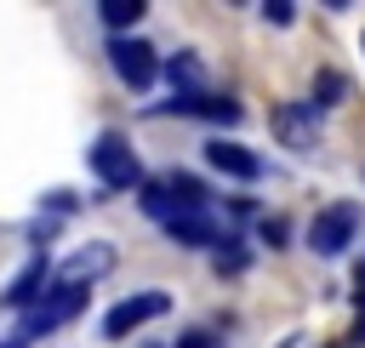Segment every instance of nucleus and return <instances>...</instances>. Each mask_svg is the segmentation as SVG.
Masks as SVG:
<instances>
[{"label":"nucleus","mask_w":365,"mask_h":348,"mask_svg":"<svg viewBox=\"0 0 365 348\" xmlns=\"http://www.w3.org/2000/svg\"><path fill=\"white\" fill-rule=\"evenodd\" d=\"M143 11H148L143 0H103V6H97V17H103V23L114 29V34H120V29H131V23L143 17Z\"/></svg>","instance_id":"obj_14"},{"label":"nucleus","mask_w":365,"mask_h":348,"mask_svg":"<svg viewBox=\"0 0 365 348\" xmlns=\"http://www.w3.org/2000/svg\"><path fill=\"white\" fill-rule=\"evenodd\" d=\"M205 165L222 171V177H240V183H257V177H262V154H251V148L234 143V137H211V143H205Z\"/></svg>","instance_id":"obj_7"},{"label":"nucleus","mask_w":365,"mask_h":348,"mask_svg":"<svg viewBox=\"0 0 365 348\" xmlns=\"http://www.w3.org/2000/svg\"><path fill=\"white\" fill-rule=\"evenodd\" d=\"M177 348H222V331L194 325V331H182V337H177Z\"/></svg>","instance_id":"obj_17"},{"label":"nucleus","mask_w":365,"mask_h":348,"mask_svg":"<svg viewBox=\"0 0 365 348\" xmlns=\"http://www.w3.org/2000/svg\"><path fill=\"white\" fill-rule=\"evenodd\" d=\"M354 240H359V200H336V205L314 211V222H308V251L314 257H342Z\"/></svg>","instance_id":"obj_4"},{"label":"nucleus","mask_w":365,"mask_h":348,"mask_svg":"<svg viewBox=\"0 0 365 348\" xmlns=\"http://www.w3.org/2000/svg\"><path fill=\"white\" fill-rule=\"evenodd\" d=\"M86 165L103 188H143V160H137L125 131H97L86 148Z\"/></svg>","instance_id":"obj_1"},{"label":"nucleus","mask_w":365,"mask_h":348,"mask_svg":"<svg viewBox=\"0 0 365 348\" xmlns=\"http://www.w3.org/2000/svg\"><path fill=\"white\" fill-rule=\"evenodd\" d=\"M274 131L285 137V148H314V137H319V108H314V103H285V108L274 114Z\"/></svg>","instance_id":"obj_9"},{"label":"nucleus","mask_w":365,"mask_h":348,"mask_svg":"<svg viewBox=\"0 0 365 348\" xmlns=\"http://www.w3.org/2000/svg\"><path fill=\"white\" fill-rule=\"evenodd\" d=\"M165 74H171L177 97H200V86H205V63H200L194 51H177V57L165 63Z\"/></svg>","instance_id":"obj_13"},{"label":"nucleus","mask_w":365,"mask_h":348,"mask_svg":"<svg viewBox=\"0 0 365 348\" xmlns=\"http://www.w3.org/2000/svg\"><path fill=\"white\" fill-rule=\"evenodd\" d=\"M211 262H217V274H240V268L251 262V251H245V245H240V240L228 234V240H222V245L211 251Z\"/></svg>","instance_id":"obj_15"},{"label":"nucleus","mask_w":365,"mask_h":348,"mask_svg":"<svg viewBox=\"0 0 365 348\" xmlns=\"http://www.w3.org/2000/svg\"><path fill=\"white\" fill-rule=\"evenodd\" d=\"M108 63H114V74H120L131 91L154 86V74H160L154 46H148V40H131V34H114V40H108Z\"/></svg>","instance_id":"obj_5"},{"label":"nucleus","mask_w":365,"mask_h":348,"mask_svg":"<svg viewBox=\"0 0 365 348\" xmlns=\"http://www.w3.org/2000/svg\"><path fill=\"white\" fill-rule=\"evenodd\" d=\"M86 285H46L40 291V302L23 314V325H17V337L6 342V348H23V342H34V337H46V331H57V325H68L74 314H86Z\"/></svg>","instance_id":"obj_2"},{"label":"nucleus","mask_w":365,"mask_h":348,"mask_svg":"<svg viewBox=\"0 0 365 348\" xmlns=\"http://www.w3.org/2000/svg\"><path fill=\"white\" fill-rule=\"evenodd\" d=\"M148 348H154V342H148Z\"/></svg>","instance_id":"obj_20"},{"label":"nucleus","mask_w":365,"mask_h":348,"mask_svg":"<svg viewBox=\"0 0 365 348\" xmlns=\"http://www.w3.org/2000/svg\"><path fill=\"white\" fill-rule=\"evenodd\" d=\"M165 108H171V114H200V120L240 126V103H228V97H171Z\"/></svg>","instance_id":"obj_12"},{"label":"nucleus","mask_w":365,"mask_h":348,"mask_svg":"<svg viewBox=\"0 0 365 348\" xmlns=\"http://www.w3.org/2000/svg\"><path fill=\"white\" fill-rule=\"evenodd\" d=\"M108 268H114V245H80L74 257L57 262V285H86L91 291V280L108 274Z\"/></svg>","instance_id":"obj_8"},{"label":"nucleus","mask_w":365,"mask_h":348,"mask_svg":"<svg viewBox=\"0 0 365 348\" xmlns=\"http://www.w3.org/2000/svg\"><path fill=\"white\" fill-rule=\"evenodd\" d=\"M354 342H365V257L354 268Z\"/></svg>","instance_id":"obj_16"},{"label":"nucleus","mask_w":365,"mask_h":348,"mask_svg":"<svg viewBox=\"0 0 365 348\" xmlns=\"http://www.w3.org/2000/svg\"><path fill=\"white\" fill-rule=\"evenodd\" d=\"M165 308H171V297H165V291H137V297H120V302L103 314V337H131L137 325L160 319Z\"/></svg>","instance_id":"obj_6"},{"label":"nucleus","mask_w":365,"mask_h":348,"mask_svg":"<svg viewBox=\"0 0 365 348\" xmlns=\"http://www.w3.org/2000/svg\"><path fill=\"white\" fill-rule=\"evenodd\" d=\"M46 274H51V262L34 251V257H29V268H23V274L0 291V302H6V308H34V297L46 291Z\"/></svg>","instance_id":"obj_11"},{"label":"nucleus","mask_w":365,"mask_h":348,"mask_svg":"<svg viewBox=\"0 0 365 348\" xmlns=\"http://www.w3.org/2000/svg\"><path fill=\"white\" fill-rule=\"evenodd\" d=\"M262 17H268V23H279V29H285V23H291V17H297V6H291V0H268V6H262Z\"/></svg>","instance_id":"obj_18"},{"label":"nucleus","mask_w":365,"mask_h":348,"mask_svg":"<svg viewBox=\"0 0 365 348\" xmlns=\"http://www.w3.org/2000/svg\"><path fill=\"white\" fill-rule=\"evenodd\" d=\"M160 228H165L177 245H211V251H217V245L228 240V228H217L211 211H182V217H171V222H160Z\"/></svg>","instance_id":"obj_10"},{"label":"nucleus","mask_w":365,"mask_h":348,"mask_svg":"<svg viewBox=\"0 0 365 348\" xmlns=\"http://www.w3.org/2000/svg\"><path fill=\"white\" fill-rule=\"evenodd\" d=\"M262 240H268V245H285V217H268V222H262Z\"/></svg>","instance_id":"obj_19"},{"label":"nucleus","mask_w":365,"mask_h":348,"mask_svg":"<svg viewBox=\"0 0 365 348\" xmlns=\"http://www.w3.org/2000/svg\"><path fill=\"white\" fill-rule=\"evenodd\" d=\"M143 211L154 217V222H171V217H182V211H205V183L200 177H188V171H165V177H154V183H143Z\"/></svg>","instance_id":"obj_3"}]
</instances>
